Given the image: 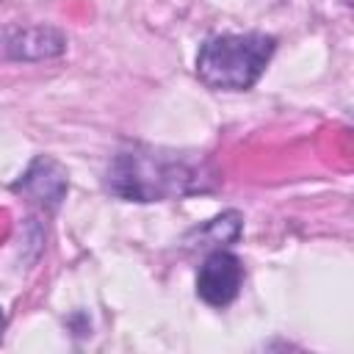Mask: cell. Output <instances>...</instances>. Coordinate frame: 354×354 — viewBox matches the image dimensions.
Returning <instances> with one entry per match:
<instances>
[{
	"label": "cell",
	"instance_id": "6da1fadb",
	"mask_svg": "<svg viewBox=\"0 0 354 354\" xmlns=\"http://www.w3.org/2000/svg\"><path fill=\"white\" fill-rule=\"evenodd\" d=\"M105 188L127 202H160L213 188V171L196 158L169 149L133 147L119 152L108 171Z\"/></svg>",
	"mask_w": 354,
	"mask_h": 354
},
{
	"label": "cell",
	"instance_id": "7a4b0ae2",
	"mask_svg": "<svg viewBox=\"0 0 354 354\" xmlns=\"http://www.w3.org/2000/svg\"><path fill=\"white\" fill-rule=\"evenodd\" d=\"M277 50L266 33H221L210 36L196 53V75L216 91H246L266 72Z\"/></svg>",
	"mask_w": 354,
	"mask_h": 354
},
{
	"label": "cell",
	"instance_id": "3957f363",
	"mask_svg": "<svg viewBox=\"0 0 354 354\" xmlns=\"http://www.w3.org/2000/svg\"><path fill=\"white\" fill-rule=\"evenodd\" d=\"M241 282H243L241 260L235 254L218 249L202 263V268L196 274V293L210 307H227L238 296Z\"/></svg>",
	"mask_w": 354,
	"mask_h": 354
},
{
	"label": "cell",
	"instance_id": "277c9868",
	"mask_svg": "<svg viewBox=\"0 0 354 354\" xmlns=\"http://www.w3.org/2000/svg\"><path fill=\"white\" fill-rule=\"evenodd\" d=\"M11 191L28 196L30 202H36V205H41V207L55 210V207L61 205L64 194H66V171H64L53 158L39 155V158L28 166V171L11 185Z\"/></svg>",
	"mask_w": 354,
	"mask_h": 354
},
{
	"label": "cell",
	"instance_id": "5b68a950",
	"mask_svg": "<svg viewBox=\"0 0 354 354\" xmlns=\"http://www.w3.org/2000/svg\"><path fill=\"white\" fill-rule=\"evenodd\" d=\"M66 50V36L53 25L14 28L6 36V53L17 61H44Z\"/></svg>",
	"mask_w": 354,
	"mask_h": 354
},
{
	"label": "cell",
	"instance_id": "8992f818",
	"mask_svg": "<svg viewBox=\"0 0 354 354\" xmlns=\"http://www.w3.org/2000/svg\"><path fill=\"white\" fill-rule=\"evenodd\" d=\"M238 232H241V213L227 210V213H221L218 218H213L199 235L210 238L213 243H230V241L238 238Z\"/></svg>",
	"mask_w": 354,
	"mask_h": 354
},
{
	"label": "cell",
	"instance_id": "52a82bcc",
	"mask_svg": "<svg viewBox=\"0 0 354 354\" xmlns=\"http://www.w3.org/2000/svg\"><path fill=\"white\" fill-rule=\"evenodd\" d=\"M3 324H6V315H3V310H0V332H3Z\"/></svg>",
	"mask_w": 354,
	"mask_h": 354
}]
</instances>
